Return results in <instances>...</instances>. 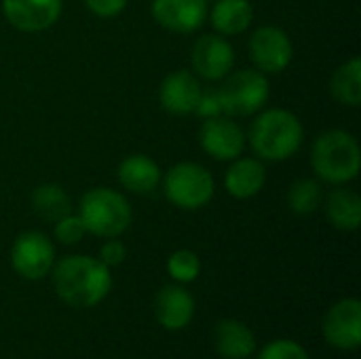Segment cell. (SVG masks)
Listing matches in <instances>:
<instances>
[{"label":"cell","instance_id":"obj_1","mask_svg":"<svg viewBox=\"0 0 361 359\" xmlns=\"http://www.w3.org/2000/svg\"><path fill=\"white\" fill-rule=\"evenodd\" d=\"M53 288L55 294L70 307L87 309L99 305L110 288L112 275L110 269L91 256H66L57 264H53Z\"/></svg>","mask_w":361,"mask_h":359},{"label":"cell","instance_id":"obj_2","mask_svg":"<svg viewBox=\"0 0 361 359\" xmlns=\"http://www.w3.org/2000/svg\"><path fill=\"white\" fill-rule=\"evenodd\" d=\"M245 135L254 154L273 163L292 159L305 144L302 121L288 108L260 110Z\"/></svg>","mask_w":361,"mask_h":359},{"label":"cell","instance_id":"obj_3","mask_svg":"<svg viewBox=\"0 0 361 359\" xmlns=\"http://www.w3.org/2000/svg\"><path fill=\"white\" fill-rule=\"evenodd\" d=\"M311 167L319 182L343 186L360 176L361 148L357 138L345 129L322 131L311 148Z\"/></svg>","mask_w":361,"mask_h":359},{"label":"cell","instance_id":"obj_4","mask_svg":"<svg viewBox=\"0 0 361 359\" xmlns=\"http://www.w3.org/2000/svg\"><path fill=\"white\" fill-rule=\"evenodd\" d=\"M78 216L87 233L102 239L121 237L133 220L131 203L127 197L108 186L87 190L78 203Z\"/></svg>","mask_w":361,"mask_h":359},{"label":"cell","instance_id":"obj_5","mask_svg":"<svg viewBox=\"0 0 361 359\" xmlns=\"http://www.w3.org/2000/svg\"><path fill=\"white\" fill-rule=\"evenodd\" d=\"M165 199L184 212H197L205 207L216 195L214 176L199 163L182 161L171 165L161 178Z\"/></svg>","mask_w":361,"mask_h":359},{"label":"cell","instance_id":"obj_6","mask_svg":"<svg viewBox=\"0 0 361 359\" xmlns=\"http://www.w3.org/2000/svg\"><path fill=\"white\" fill-rule=\"evenodd\" d=\"M222 112L226 116H254L269 104L271 85L267 74L256 68L233 70L218 87Z\"/></svg>","mask_w":361,"mask_h":359},{"label":"cell","instance_id":"obj_7","mask_svg":"<svg viewBox=\"0 0 361 359\" xmlns=\"http://www.w3.org/2000/svg\"><path fill=\"white\" fill-rule=\"evenodd\" d=\"M11 264L19 277L27 281H38L51 273L55 264V248L44 233L25 231L13 241Z\"/></svg>","mask_w":361,"mask_h":359},{"label":"cell","instance_id":"obj_8","mask_svg":"<svg viewBox=\"0 0 361 359\" xmlns=\"http://www.w3.org/2000/svg\"><path fill=\"white\" fill-rule=\"evenodd\" d=\"M250 57L262 74H281L294 59V44L286 30L260 25L250 36Z\"/></svg>","mask_w":361,"mask_h":359},{"label":"cell","instance_id":"obj_9","mask_svg":"<svg viewBox=\"0 0 361 359\" xmlns=\"http://www.w3.org/2000/svg\"><path fill=\"white\" fill-rule=\"evenodd\" d=\"M199 144L207 157L222 161V163L226 161L231 163L243 154L247 135L243 127L237 121H233V116L220 114V116L203 121L199 129Z\"/></svg>","mask_w":361,"mask_h":359},{"label":"cell","instance_id":"obj_10","mask_svg":"<svg viewBox=\"0 0 361 359\" xmlns=\"http://www.w3.org/2000/svg\"><path fill=\"white\" fill-rule=\"evenodd\" d=\"M190 63L197 76L205 80H222L235 68V49L222 34H203L190 49Z\"/></svg>","mask_w":361,"mask_h":359},{"label":"cell","instance_id":"obj_11","mask_svg":"<svg viewBox=\"0 0 361 359\" xmlns=\"http://www.w3.org/2000/svg\"><path fill=\"white\" fill-rule=\"evenodd\" d=\"M63 0H2L4 19L19 32L36 34L57 23Z\"/></svg>","mask_w":361,"mask_h":359},{"label":"cell","instance_id":"obj_12","mask_svg":"<svg viewBox=\"0 0 361 359\" xmlns=\"http://www.w3.org/2000/svg\"><path fill=\"white\" fill-rule=\"evenodd\" d=\"M209 4L207 0H152V19L176 34H192L201 30L207 21Z\"/></svg>","mask_w":361,"mask_h":359},{"label":"cell","instance_id":"obj_13","mask_svg":"<svg viewBox=\"0 0 361 359\" xmlns=\"http://www.w3.org/2000/svg\"><path fill=\"white\" fill-rule=\"evenodd\" d=\"M326 341L343 351H355L361 345V303L357 298H345L336 303L324 317Z\"/></svg>","mask_w":361,"mask_h":359},{"label":"cell","instance_id":"obj_14","mask_svg":"<svg viewBox=\"0 0 361 359\" xmlns=\"http://www.w3.org/2000/svg\"><path fill=\"white\" fill-rule=\"evenodd\" d=\"M201 91L203 87L195 72L176 70L163 78L159 87V102L165 112L173 116H188V114H195Z\"/></svg>","mask_w":361,"mask_h":359},{"label":"cell","instance_id":"obj_15","mask_svg":"<svg viewBox=\"0 0 361 359\" xmlns=\"http://www.w3.org/2000/svg\"><path fill=\"white\" fill-rule=\"evenodd\" d=\"M267 184V167L258 157H237L224 174V188L233 199L256 197Z\"/></svg>","mask_w":361,"mask_h":359},{"label":"cell","instance_id":"obj_16","mask_svg":"<svg viewBox=\"0 0 361 359\" xmlns=\"http://www.w3.org/2000/svg\"><path fill=\"white\" fill-rule=\"evenodd\" d=\"M116 178H118V184L127 193H133V195H150L161 184L163 171H161L159 163L152 157L142 154V152H133V154L125 157L118 163Z\"/></svg>","mask_w":361,"mask_h":359},{"label":"cell","instance_id":"obj_17","mask_svg":"<svg viewBox=\"0 0 361 359\" xmlns=\"http://www.w3.org/2000/svg\"><path fill=\"white\" fill-rule=\"evenodd\" d=\"M157 322L167 330H182L195 315V298L182 286H167L154 300Z\"/></svg>","mask_w":361,"mask_h":359},{"label":"cell","instance_id":"obj_18","mask_svg":"<svg viewBox=\"0 0 361 359\" xmlns=\"http://www.w3.org/2000/svg\"><path fill=\"white\" fill-rule=\"evenodd\" d=\"M326 216L330 224L338 231L351 233L357 231L361 224V197L357 190L347 188V184L332 188L326 197L324 203Z\"/></svg>","mask_w":361,"mask_h":359},{"label":"cell","instance_id":"obj_19","mask_svg":"<svg viewBox=\"0 0 361 359\" xmlns=\"http://www.w3.org/2000/svg\"><path fill=\"white\" fill-rule=\"evenodd\" d=\"M216 34L222 36H239L254 21V6L250 0H216L212 11L207 13Z\"/></svg>","mask_w":361,"mask_h":359},{"label":"cell","instance_id":"obj_20","mask_svg":"<svg viewBox=\"0 0 361 359\" xmlns=\"http://www.w3.org/2000/svg\"><path fill=\"white\" fill-rule=\"evenodd\" d=\"M214 347L224 359L250 358L256 349V339L252 330L235 320H224L214 330Z\"/></svg>","mask_w":361,"mask_h":359},{"label":"cell","instance_id":"obj_21","mask_svg":"<svg viewBox=\"0 0 361 359\" xmlns=\"http://www.w3.org/2000/svg\"><path fill=\"white\" fill-rule=\"evenodd\" d=\"M32 209L44 222H57L59 218L72 214V201L68 193L53 182L40 184L32 193Z\"/></svg>","mask_w":361,"mask_h":359},{"label":"cell","instance_id":"obj_22","mask_svg":"<svg viewBox=\"0 0 361 359\" xmlns=\"http://www.w3.org/2000/svg\"><path fill=\"white\" fill-rule=\"evenodd\" d=\"M332 97L349 108H357L361 104V59L355 55L343 66L336 68L330 80Z\"/></svg>","mask_w":361,"mask_h":359},{"label":"cell","instance_id":"obj_23","mask_svg":"<svg viewBox=\"0 0 361 359\" xmlns=\"http://www.w3.org/2000/svg\"><path fill=\"white\" fill-rule=\"evenodd\" d=\"M324 186L315 178H300L288 190V207L298 216H309L317 212L324 203Z\"/></svg>","mask_w":361,"mask_h":359},{"label":"cell","instance_id":"obj_24","mask_svg":"<svg viewBox=\"0 0 361 359\" xmlns=\"http://www.w3.org/2000/svg\"><path fill=\"white\" fill-rule=\"evenodd\" d=\"M167 273L173 281L180 284L195 281L201 273V260L190 250H178L167 258Z\"/></svg>","mask_w":361,"mask_h":359},{"label":"cell","instance_id":"obj_25","mask_svg":"<svg viewBox=\"0 0 361 359\" xmlns=\"http://www.w3.org/2000/svg\"><path fill=\"white\" fill-rule=\"evenodd\" d=\"M53 235L59 243L63 245H74V243H80L82 237L87 235V229L80 220L78 214H68L63 218H59L55 222V229H53Z\"/></svg>","mask_w":361,"mask_h":359},{"label":"cell","instance_id":"obj_26","mask_svg":"<svg viewBox=\"0 0 361 359\" xmlns=\"http://www.w3.org/2000/svg\"><path fill=\"white\" fill-rule=\"evenodd\" d=\"M258 359H309V353L294 341H273L260 351Z\"/></svg>","mask_w":361,"mask_h":359},{"label":"cell","instance_id":"obj_27","mask_svg":"<svg viewBox=\"0 0 361 359\" xmlns=\"http://www.w3.org/2000/svg\"><path fill=\"white\" fill-rule=\"evenodd\" d=\"M195 114L201 116L203 121H205V118H214V116L224 114V112H222V102H220L218 89H203V91H201V97H199V102H197Z\"/></svg>","mask_w":361,"mask_h":359},{"label":"cell","instance_id":"obj_28","mask_svg":"<svg viewBox=\"0 0 361 359\" xmlns=\"http://www.w3.org/2000/svg\"><path fill=\"white\" fill-rule=\"evenodd\" d=\"M85 6L99 19H112L121 15L129 0H82Z\"/></svg>","mask_w":361,"mask_h":359},{"label":"cell","instance_id":"obj_29","mask_svg":"<svg viewBox=\"0 0 361 359\" xmlns=\"http://www.w3.org/2000/svg\"><path fill=\"white\" fill-rule=\"evenodd\" d=\"M125 258H127V248H125V243H121L116 237H114V239H106V243H104L102 250H99V260L110 269V267L123 264Z\"/></svg>","mask_w":361,"mask_h":359}]
</instances>
